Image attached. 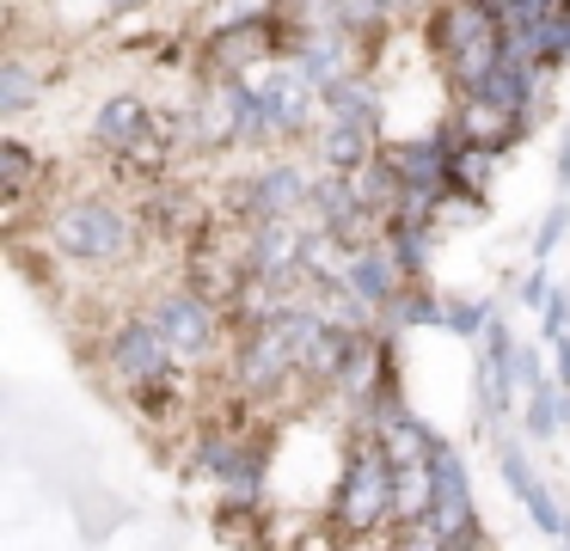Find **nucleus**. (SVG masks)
<instances>
[{
  "label": "nucleus",
  "mask_w": 570,
  "mask_h": 551,
  "mask_svg": "<svg viewBox=\"0 0 570 551\" xmlns=\"http://www.w3.org/2000/svg\"><path fill=\"white\" fill-rule=\"evenodd\" d=\"M271 43H276V31L264 19H252V24H227V31H215V68H246V61H258V56H271Z\"/></svg>",
  "instance_id": "obj_16"
},
{
  "label": "nucleus",
  "mask_w": 570,
  "mask_h": 551,
  "mask_svg": "<svg viewBox=\"0 0 570 551\" xmlns=\"http://www.w3.org/2000/svg\"><path fill=\"white\" fill-rule=\"evenodd\" d=\"M552 7H564V0H503L497 12H552Z\"/></svg>",
  "instance_id": "obj_30"
},
{
  "label": "nucleus",
  "mask_w": 570,
  "mask_h": 551,
  "mask_svg": "<svg viewBox=\"0 0 570 551\" xmlns=\"http://www.w3.org/2000/svg\"><path fill=\"white\" fill-rule=\"evenodd\" d=\"M43 245L68 264H87V269H111L129 257V215L111 203V196H75L62 203L50 220H43Z\"/></svg>",
  "instance_id": "obj_2"
},
{
  "label": "nucleus",
  "mask_w": 570,
  "mask_h": 551,
  "mask_svg": "<svg viewBox=\"0 0 570 551\" xmlns=\"http://www.w3.org/2000/svg\"><path fill=\"white\" fill-rule=\"evenodd\" d=\"M148 313H154V325L166 331L178 367L215 362V350H222V313H215V301L197 288V282H185V288H166L160 301L148 306Z\"/></svg>",
  "instance_id": "obj_6"
},
{
  "label": "nucleus",
  "mask_w": 570,
  "mask_h": 551,
  "mask_svg": "<svg viewBox=\"0 0 570 551\" xmlns=\"http://www.w3.org/2000/svg\"><path fill=\"white\" fill-rule=\"evenodd\" d=\"M313 92H320V86H313L301 68H283V73H271V80H264V105H271V129H276V135H301V129H307V122L325 110Z\"/></svg>",
  "instance_id": "obj_12"
},
{
  "label": "nucleus",
  "mask_w": 570,
  "mask_h": 551,
  "mask_svg": "<svg viewBox=\"0 0 570 551\" xmlns=\"http://www.w3.org/2000/svg\"><path fill=\"white\" fill-rule=\"evenodd\" d=\"M227 117H234V141H246V147H258V141H271V105H264V86H246V80H234L227 86Z\"/></svg>",
  "instance_id": "obj_14"
},
{
  "label": "nucleus",
  "mask_w": 570,
  "mask_h": 551,
  "mask_svg": "<svg viewBox=\"0 0 570 551\" xmlns=\"http://www.w3.org/2000/svg\"><path fill=\"white\" fill-rule=\"evenodd\" d=\"M307 208L320 215V233L362 245L356 233H362V220H368V203H362V190H356V171H332V178H320Z\"/></svg>",
  "instance_id": "obj_11"
},
{
  "label": "nucleus",
  "mask_w": 570,
  "mask_h": 551,
  "mask_svg": "<svg viewBox=\"0 0 570 551\" xmlns=\"http://www.w3.org/2000/svg\"><path fill=\"white\" fill-rule=\"evenodd\" d=\"M558 184L570 190V135H564V147H558Z\"/></svg>",
  "instance_id": "obj_31"
},
{
  "label": "nucleus",
  "mask_w": 570,
  "mask_h": 551,
  "mask_svg": "<svg viewBox=\"0 0 570 551\" xmlns=\"http://www.w3.org/2000/svg\"><path fill=\"white\" fill-rule=\"evenodd\" d=\"M325 166L332 171H362L374 159V129H362V122H325V141H320Z\"/></svg>",
  "instance_id": "obj_15"
},
{
  "label": "nucleus",
  "mask_w": 570,
  "mask_h": 551,
  "mask_svg": "<svg viewBox=\"0 0 570 551\" xmlns=\"http://www.w3.org/2000/svg\"><path fill=\"white\" fill-rule=\"evenodd\" d=\"M491 313H497V306H484V301H448L442 325L454 331V337H484V325H491Z\"/></svg>",
  "instance_id": "obj_25"
},
{
  "label": "nucleus",
  "mask_w": 570,
  "mask_h": 551,
  "mask_svg": "<svg viewBox=\"0 0 570 551\" xmlns=\"http://www.w3.org/2000/svg\"><path fill=\"white\" fill-rule=\"evenodd\" d=\"M399 288H405V269H399L393 245H386V239H362V245H350L344 294H356L362 306H386Z\"/></svg>",
  "instance_id": "obj_10"
},
{
  "label": "nucleus",
  "mask_w": 570,
  "mask_h": 551,
  "mask_svg": "<svg viewBox=\"0 0 570 551\" xmlns=\"http://www.w3.org/2000/svg\"><path fill=\"white\" fill-rule=\"evenodd\" d=\"M393 453L381 447V435H362L344 460V478H337V496H332V521L344 527L350 539H368L393 521ZM399 527V521H393Z\"/></svg>",
  "instance_id": "obj_3"
},
{
  "label": "nucleus",
  "mask_w": 570,
  "mask_h": 551,
  "mask_svg": "<svg viewBox=\"0 0 570 551\" xmlns=\"http://www.w3.org/2000/svg\"><path fill=\"white\" fill-rule=\"evenodd\" d=\"M430 509H435V472H430V460H405L393 472V521L399 527L423 521Z\"/></svg>",
  "instance_id": "obj_13"
},
{
  "label": "nucleus",
  "mask_w": 570,
  "mask_h": 551,
  "mask_svg": "<svg viewBox=\"0 0 570 551\" xmlns=\"http://www.w3.org/2000/svg\"><path fill=\"white\" fill-rule=\"evenodd\" d=\"M38 171H43V159L31 154L26 141H0V196H7V203H26Z\"/></svg>",
  "instance_id": "obj_20"
},
{
  "label": "nucleus",
  "mask_w": 570,
  "mask_h": 551,
  "mask_svg": "<svg viewBox=\"0 0 570 551\" xmlns=\"http://www.w3.org/2000/svg\"><path fill=\"white\" fill-rule=\"evenodd\" d=\"M558 416H564V392H558L552 380L528 386V435L533 441H552L558 435Z\"/></svg>",
  "instance_id": "obj_22"
},
{
  "label": "nucleus",
  "mask_w": 570,
  "mask_h": 551,
  "mask_svg": "<svg viewBox=\"0 0 570 551\" xmlns=\"http://www.w3.org/2000/svg\"><path fill=\"white\" fill-rule=\"evenodd\" d=\"M344 43H350L344 31H313L307 43H301L295 68L307 73V80L320 86V92H325V86H332V80H344Z\"/></svg>",
  "instance_id": "obj_17"
},
{
  "label": "nucleus",
  "mask_w": 570,
  "mask_h": 551,
  "mask_svg": "<svg viewBox=\"0 0 570 551\" xmlns=\"http://www.w3.org/2000/svg\"><path fill=\"white\" fill-rule=\"evenodd\" d=\"M399 551H454V533H448L435 514H423V521L399 527Z\"/></svg>",
  "instance_id": "obj_24"
},
{
  "label": "nucleus",
  "mask_w": 570,
  "mask_h": 551,
  "mask_svg": "<svg viewBox=\"0 0 570 551\" xmlns=\"http://www.w3.org/2000/svg\"><path fill=\"white\" fill-rule=\"evenodd\" d=\"M430 472H435V521L454 533V545H479V502H472V484H466V465H460V453L448 447L442 435H435L430 447Z\"/></svg>",
  "instance_id": "obj_7"
},
{
  "label": "nucleus",
  "mask_w": 570,
  "mask_h": 551,
  "mask_svg": "<svg viewBox=\"0 0 570 551\" xmlns=\"http://www.w3.org/2000/svg\"><path fill=\"white\" fill-rule=\"evenodd\" d=\"M552 367H558V386L570 392V331H564V337H552Z\"/></svg>",
  "instance_id": "obj_29"
},
{
  "label": "nucleus",
  "mask_w": 570,
  "mask_h": 551,
  "mask_svg": "<svg viewBox=\"0 0 570 551\" xmlns=\"http://www.w3.org/2000/svg\"><path fill=\"white\" fill-rule=\"evenodd\" d=\"M105 374H111L129 399H141V404H154V399L173 392L178 355H173V343H166V331L154 325V313L124 318V325L105 337Z\"/></svg>",
  "instance_id": "obj_4"
},
{
  "label": "nucleus",
  "mask_w": 570,
  "mask_h": 551,
  "mask_svg": "<svg viewBox=\"0 0 570 551\" xmlns=\"http://www.w3.org/2000/svg\"><path fill=\"white\" fill-rule=\"evenodd\" d=\"M564 227H570V203H552V215L540 220V233H533V257H552L558 252V239H564Z\"/></svg>",
  "instance_id": "obj_26"
},
{
  "label": "nucleus",
  "mask_w": 570,
  "mask_h": 551,
  "mask_svg": "<svg viewBox=\"0 0 570 551\" xmlns=\"http://www.w3.org/2000/svg\"><path fill=\"white\" fill-rule=\"evenodd\" d=\"M320 105H325V117H337V122H362V129H381V105H374V92L362 80H332L320 92Z\"/></svg>",
  "instance_id": "obj_18"
},
{
  "label": "nucleus",
  "mask_w": 570,
  "mask_h": 551,
  "mask_svg": "<svg viewBox=\"0 0 570 551\" xmlns=\"http://www.w3.org/2000/svg\"><path fill=\"white\" fill-rule=\"evenodd\" d=\"M430 43L442 56L454 92H479L491 80V68L503 61V12L491 0H442V12L430 19Z\"/></svg>",
  "instance_id": "obj_1"
},
{
  "label": "nucleus",
  "mask_w": 570,
  "mask_h": 551,
  "mask_svg": "<svg viewBox=\"0 0 570 551\" xmlns=\"http://www.w3.org/2000/svg\"><path fill=\"white\" fill-rule=\"evenodd\" d=\"M92 135H99L105 147H117V154H129V159H160V147H166L148 98H129V92L105 98L99 117H92Z\"/></svg>",
  "instance_id": "obj_9"
},
{
  "label": "nucleus",
  "mask_w": 570,
  "mask_h": 551,
  "mask_svg": "<svg viewBox=\"0 0 570 551\" xmlns=\"http://www.w3.org/2000/svg\"><path fill=\"white\" fill-rule=\"evenodd\" d=\"M540 331H546V343L570 331V294H564V288H552V301L540 306Z\"/></svg>",
  "instance_id": "obj_27"
},
{
  "label": "nucleus",
  "mask_w": 570,
  "mask_h": 551,
  "mask_svg": "<svg viewBox=\"0 0 570 551\" xmlns=\"http://www.w3.org/2000/svg\"><path fill=\"white\" fill-rule=\"evenodd\" d=\"M111 7H117V12H141L148 0H111Z\"/></svg>",
  "instance_id": "obj_32"
},
{
  "label": "nucleus",
  "mask_w": 570,
  "mask_h": 551,
  "mask_svg": "<svg viewBox=\"0 0 570 551\" xmlns=\"http://www.w3.org/2000/svg\"><path fill=\"white\" fill-rule=\"evenodd\" d=\"M313 203V178L301 166H264L234 190V208L246 220H295V208Z\"/></svg>",
  "instance_id": "obj_8"
},
{
  "label": "nucleus",
  "mask_w": 570,
  "mask_h": 551,
  "mask_svg": "<svg viewBox=\"0 0 570 551\" xmlns=\"http://www.w3.org/2000/svg\"><path fill=\"white\" fill-rule=\"evenodd\" d=\"M521 301H528V306H546V301H552V282H546V269H533V276L521 282Z\"/></svg>",
  "instance_id": "obj_28"
},
{
  "label": "nucleus",
  "mask_w": 570,
  "mask_h": 551,
  "mask_svg": "<svg viewBox=\"0 0 570 551\" xmlns=\"http://www.w3.org/2000/svg\"><path fill=\"white\" fill-rule=\"evenodd\" d=\"M521 509H528V514H533V521H540V533H546V539H564V533H570V521H564V509H558V502H552V490H546V484H540V478H533V484H528V490H521Z\"/></svg>",
  "instance_id": "obj_23"
},
{
  "label": "nucleus",
  "mask_w": 570,
  "mask_h": 551,
  "mask_svg": "<svg viewBox=\"0 0 570 551\" xmlns=\"http://www.w3.org/2000/svg\"><path fill=\"white\" fill-rule=\"evenodd\" d=\"M558 545H564V551H570V533H564V539H558Z\"/></svg>",
  "instance_id": "obj_33"
},
{
  "label": "nucleus",
  "mask_w": 570,
  "mask_h": 551,
  "mask_svg": "<svg viewBox=\"0 0 570 551\" xmlns=\"http://www.w3.org/2000/svg\"><path fill=\"white\" fill-rule=\"evenodd\" d=\"M454 551H479V545H454Z\"/></svg>",
  "instance_id": "obj_34"
},
{
  "label": "nucleus",
  "mask_w": 570,
  "mask_h": 551,
  "mask_svg": "<svg viewBox=\"0 0 570 551\" xmlns=\"http://www.w3.org/2000/svg\"><path fill=\"white\" fill-rule=\"evenodd\" d=\"M381 313H386V325H393V331H411V325H442L448 301H442V294H430L423 282H405V288H399L393 301L381 306Z\"/></svg>",
  "instance_id": "obj_19"
},
{
  "label": "nucleus",
  "mask_w": 570,
  "mask_h": 551,
  "mask_svg": "<svg viewBox=\"0 0 570 551\" xmlns=\"http://www.w3.org/2000/svg\"><path fill=\"white\" fill-rule=\"evenodd\" d=\"M38 92H43V80L19 56L0 61V117H26V110L38 105Z\"/></svg>",
  "instance_id": "obj_21"
},
{
  "label": "nucleus",
  "mask_w": 570,
  "mask_h": 551,
  "mask_svg": "<svg viewBox=\"0 0 570 551\" xmlns=\"http://www.w3.org/2000/svg\"><path fill=\"white\" fill-rule=\"evenodd\" d=\"M264 460H271V447L258 435H239V429H209L197 441V453H190V465L222 484V509H258L264 502Z\"/></svg>",
  "instance_id": "obj_5"
}]
</instances>
